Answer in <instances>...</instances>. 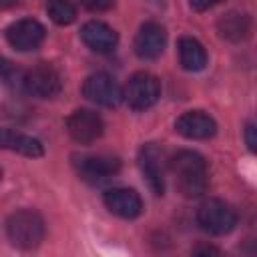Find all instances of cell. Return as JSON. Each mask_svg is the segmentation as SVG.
Instances as JSON below:
<instances>
[{"label": "cell", "instance_id": "1", "mask_svg": "<svg viewBox=\"0 0 257 257\" xmlns=\"http://www.w3.org/2000/svg\"><path fill=\"white\" fill-rule=\"evenodd\" d=\"M169 165H171V171L175 173L177 187L185 197L195 199L207 191V187H209L207 161L199 153L179 151L171 157Z\"/></svg>", "mask_w": 257, "mask_h": 257}, {"label": "cell", "instance_id": "2", "mask_svg": "<svg viewBox=\"0 0 257 257\" xmlns=\"http://www.w3.org/2000/svg\"><path fill=\"white\" fill-rule=\"evenodd\" d=\"M6 237L18 249H34L44 239V221L32 209L14 211L6 219Z\"/></svg>", "mask_w": 257, "mask_h": 257}, {"label": "cell", "instance_id": "3", "mask_svg": "<svg viewBox=\"0 0 257 257\" xmlns=\"http://www.w3.org/2000/svg\"><path fill=\"white\" fill-rule=\"evenodd\" d=\"M197 223L211 235H225L237 225V213L221 199H207L197 209Z\"/></svg>", "mask_w": 257, "mask_h": 257}, {"label": "cell", "instance_id": "4", "mask_svg": "<svg viewBox=\"0 0 257 257\" xmlns=\"http://www.w3.org/2000/svg\"><path fill=\"white\" fill-rule=\"evenodd\" d=\"M161 96V82L151 72H137L128 78L122 98L133 110H145L151 108Z\"/></svg>", "mask_w": 257, "mask_h": 257}, {"label": "cell", "instance_id": "5", "mask_svg": "<svg viewBox=\"0 0 257 257\" xmlns=\"http://www.w3.org/2000/svg\"><path fill=\"white\" fill-rule=\"evenodd\" d=\"M22 86L28 94H32L36 98H54L62 90V80L54 66L38 64L24 74Z\"/></svg>", "mask_w": 257, "mask_h": 257}, {"label": "cell", "instance_id": "6", "mask_svg": "<svg viewBox=\"0 0 257 257\" xmlns=\"http://www.w3.org/2000/svg\"><path fill=\"white\" fill-rule=\"evenodd\" d=\"M82 94L100 106H116L122 100V88L106 72L90 74L82 84Z\"/></svg>", "mask_w": 257, "mask_h": 257}, {"label": "cell", "instance_id": "7", "mask_svg": "<svg viewBox=\"0 0 257 257\" xmlns=\"http://www.w3.org/2000/svg\"><path fill=\"white\" fill-rule=\"evenodd\" d=\"M46 36V30L44 26L34 20V18H22V20H16L12 22L8 28H6V40L12 48L20 50V52H28V50H34L42 44Z\"/></svg>", "mask_w": 257, "mask_h": 257}, {"label": "cell", "instance_id": "8", "mask_svg": "<svg viewBox=\"0 0 257 257\" xmlns=\"http://www.w3.org/2000/svg\"><path fill=\"white\" fill-rule=\"evenodd\" d=\"M66 128L68 135L80 143V145H90L96 139H100L102 131H104V122L100 118V114H96L94 110L88 108H76L68 120H66Z\"/></svg>", "mask_w": 257, "mask_h": 257}, {"label": "cell", "instance_id": "9", "mask_svg": "<svg viewBox=\"0 0 257 257\" xmlns=\"http://www.w3.org/2000/svg\"><path fill=\"white\" fill-rule=\"evenodd\" d=\"M139 167L155 195L165 193V153L155 143H149L139 153Z\"/></svg>", "mask_w": 257, "mask_h": 257}, {"label": "cell", "instance_id": "10", "mask_svg": "<svg viewBox=\"0 0 257 257\" xmlns=\"http://www.w3.org/2000/svg\"><path fill=\"white\" fill-rule=\"evenodd\" d=\"M167 44V32L159 22H145L135 36V52L143 60L161 56Z\"/></svg>", "mask_w": 257, "mask_h": 257}, {"label": "cell", "instance_id": "11", "mask_svg": "<svg viewBox=\"0 0 257 257\" xmlns=\"http://www.w3.org/2000/svg\"><path fill=\"white\" fill-rule=\"evenodd\" d=\"M175 131L185 139L205 141L217 133V122L203 110H189L175 120Z\"/></svg>", "mask_w": 257, "mask_h": 257}, {"label": "cell", "instance_id": "12", "mask_svg": "<svg viewBox=\"0 0 257 257\" xmlns=\"http://www.w3.org/2000/svg\"><path fill=\"white\" fill-rule=\"evenodd\" d=\"M104 205L112 215L122 217V219H135V217H139L143 213L141 195L137 191L124 189V187L108 189L104 193Z\"/></svg>", "mask_w": 257, "mask_h": 257}, {"label": "cell", "instance_id": "13", "mask_svg": "<svg viewBox=\"0 0 257 257\" xmlns=\"http://www.w3.org/2000/svg\"><path fill=\"white\" fill-rule=\"evenodd\" d=\"M76 167L84 179L102 181L120 171V161L110 155H86L76 161Z\"/></svg>", "mask_w": 257, "mask_h": 257}, {"label": "cell", "instance_id": "14", "mask_svg": "<svg viewBox=\"0 0 257 257\" xmlns=\"http://www.w3.org/2000/svg\"><path fill=\"white\" fill-rule=\"evenodd\" d=\"M80 38L94 52H110L118 42L116 32L108 24L98 22V20L86 22L82 26V30H80Z\"/></svg>", "mask_w": 257, "mask_h": 257}, {"label": "cell", "instance_id": "15", "mask_svg": "<svg viewBox=\"0 0 257 257\" xmlns=\"http://www.w3.org/2000/svg\"><path fill=\"white\" fill-rule=\"evenodd\" d=\"M0 149L12 151L24 157H32V159L44 155V147L38 139L18 133L14 128H0Z\"/></svg>", "mask_w": 257, "mask_h": 257}, {"label": "cell", "instance_id": "16", "mask_svg": "<svg viewBox=\"0 0 257 257\" xmlns=\"http://www.w3.org/2000/svg\"><path fill=\"white\" fill-rule=\"evenodd\" d=\"M179 60H181V66L185 70L199 72L207 64V52H205L203 44L197 38L183 36L179 40Z\"/></svg>", "mask_w": 257, "mask_h": 257}, {"label": "cell", "instance_id": "17", "mask_svg": "<svg viewBox=\"0 0 257 257\" xmlns=\"http://www.w3.org/2000/svg\"><path fill=\"white\" fill-rule=\"evenodd\" d=\"M217 28H219L221 38L231 40V42H239L249 34V18L241 12H229L219 20Z\"/></svg>", "mask_w": 257, "mask_h": 257}, {"label": "cell", "instance_id": "18", "mask_svg": "<svg viewBox=\"0 0 257 257\" xmlns=\"http://www.w3.org/2000/svg\"><path fill=\"white\" fill-rule=\"evenodd\" d=\"M46 12H48L50 20L60 26L72 24L76 18V8L68 0H46Z\"/></svg>", "mask_w": 257, "mask_h": 257}, {"label": "cell", "instance_id": "19", "mask_svg": "<svg viewBox=\"0 0 257 257\" xmlns=\"http://www.w3.org/2000/svg\"><path fill=\"white\" fill-rule=\"evenodd\" d=\"M80 4L90 12H104L114 6V0H80Z\"/></svg>", "mask_w": 257, "mask_h": 257}, {"label": "cell", "instance_id": "20", "mask_svg": "<svg viewBox=\"0 0 257 257\" xmlns=\"http://www.w3.org/2000/svg\"><path fill=\"white\" fill-rule=\"evenodd\" d=\"M223 0H189V6L195 10V12H205L217 4H221Z\"/></svg>", "mask_w": 257, "mask_h": 257}, {"label": "cell", "instance_id": "21", "mask_svg": "<svg viewBox=\"0 0 257 257\" xmlns=\"http://www.w3.org/2000/svg\"><path fill=\"white\" fill-rule=\"evenodd\" d=\"M245 141H247V147L249 151H255L257 149V139H255V124H247L245 126Z\"/></svg>", "mask_w": 257, "mask_h": 257}, {"label": "cell", "instance_id": "22", "mask_svg": "<svg viewBox=\"0 0 257 257\" xmlns=\"http://www.w3.org/2000/svg\"><path fill=\"white\" fill-rule=\"evenodd\" d=\"M195 253H219V249H215V247H199V249H195Z\"/></svg>", "mask_w": 257, "mask_h": 257}, {"label": "cell", "instance_id": "23", "mask_svg": "<svg viewBox=\"0 0 257 257\" xmlns=\"http://www.w3.org/2000/svg\"><path fill=\"white\" fill-rule=\"evenodd\" d=\"M18 0H0V8H8V6H12V4H16Z\"/></svg>", "mask_w": 257, "mask_h": 257}, {"label": "cell", "instance_id": "24", "mask_svg": "<svg viewBox=\"0 0 257 257\" xmlns=\"http://www.w3.org/2000/svg\"><path fill=\"white\" fill-rule=\"evenodd\" d=\"M0 179H2V169H0Z\"/></svg>", "mask_w": 257, "mask_h": 257}]
</instances>
